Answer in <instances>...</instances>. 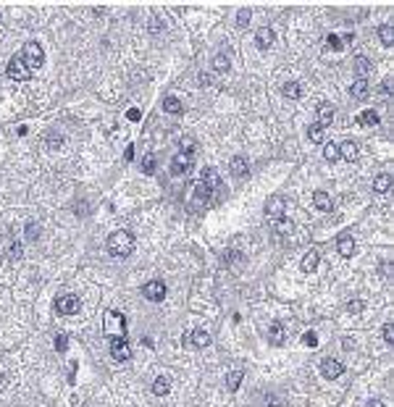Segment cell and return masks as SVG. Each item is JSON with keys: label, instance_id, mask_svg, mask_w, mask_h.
<instances>
[{"label": "cell", "instance_id": "obj_15", "mask_svg": "<svg viewBox=\"0 0 394 407\" xmlns=\"http://www.w3.org/2000/svg\"><path fill=\"white\" fill-rule=\"evenodd\" d=\"M337 147H339V158H344V160H358V155H360L358 142L355 140H344L342 145H337Z\"/></svg>", "mask_w": 394, "mask_h": 407}, {"label": "cell", "instance_id": "obj_35", "mask_svg": "<svg viewBox=\"0 0 394 407\" xmlns=\"http://www.w3.org/2000/svg\"><path fill=\"white\" fill-rule=\"evenodd\" d=\"M24 232H27L29 239H40V224H37V221H27Z\"/></svg>", "mask_w": 394, "mask_h": 407}, {"label": "cell", "instance_id": "obj_36", "mask_svg": "<svg viewBox=\"0 0 394 407\" xmlns=\"http://www.w3.org/2000/svg\"><path fill=\"white\" fill-rule=\"evenodd\" d=\"M5 258H8V260H19L21 258V242H11L8 250H5Z\"/></svg>", "mask_w": 394, "mask_h": 407}, {"label": "cell", "instance_id": "obj_30", "mask_svg": "<svg viewBox=\"0 0 394 407\" xmlns=\"http://www.w3.org/2000/svg\"><path fill=\"white\" fill-rule=\"evenodd\" d=\"M213 68H216V71H229V68H231L229 56H226V53H218V56L213 58Z\"/></svg>", "mask_w": 394, "mask_h": 407}, {"label": "cell", "instance_id": "obj_41", "mask_svg": "<svg viewBox=\"0 0 394 407\" xmlns=\"http://www.w3.org/2000/svg\"><path fill=\"white\" fill-rule=\"evenodd\" d=\"M66 347H69V336H66V334H58V336H56V349H58V352H66Z\"/></svg>", "mask_w": 394, "mask_h": 407}, {"label": "cell", "instance_id": "obj_1", "mask_svg": "<svg viewBox=\"0 0 394 407\" xmlns=\"http://www.w3.org/2000/svg\"><path fill=\"white\" fill-rule=\"evenodd\" d=\"M132 250H134V236L124 232V229H118V232H113L108 236V252L113 258H126L132 255Z\"/></svg>", "mask_w": 394, "mask_h": 407}, {"label": "cell", "instance_id": "obj_31", "mask_svg": "<svg viewBox=\"0 0 394 407\" xmlns=\"http://www.w3.org/2000/svg\"><path fill=\"white\" fill-rule=\"evenodd\" d=\"M45 145H48L50 150H58L60 145H63V137H60L58 132H53V129H50V132L45 134Z\"/></svg>", "mask_w": 394, "mask_h": 407}, {"label": "cell", "instance_id": "obj_9", "mask_svg": "<svg viewBox=\"0 0 394 407\" xmlns=\"http://www.w3.org/2000/svg\"><path fill=\"white\" fill-rule=\"evenodd\" d=\"M344 373V365L339 363V360H334V357H326L323 363H321V376L323 378H339V376Z\"/></svg>", "mask_w": 394, "mask_h": 407}, {"label": "cell", "instance_id": "obj_20", "mask_svg": "<svg viewBox=\"0 0 394 407\" xmlns=\"http://www.w3.org/2000/svg\"><path fill=\"white\" fill-rule=\"evenodd\" d=\"M313 205H315L318 210H323V213H329L331 208H334V203H331V197L326 195V192H321V189H318V192H313Z\"/></svg>", "mask_w": 394, "mask_h": 407}, {"label": "cell", "instance_id": "obj_48", "mask_svg": "<svg viewBox=\"0 0 394 407\" xmlns=\"http://www.w3.org/2000/svg\"><path fill=\"white\" fill-rule=\"evenodd\" d=\"M368 407H386V405L381 402V399H370V402H368Z\"/></svg>", "mask_w": 394, "mask_h": 407}, {"label": "cell", "instance_id": "obj_11", "mask_svg": "<svg viewBox=\"0 0 394 407\" xmlns=\"http://www.w3.org/2000/svg\"><path fill=\"white\" fill-rule=\"evenodd\" d=\"M229 171H231L234 179H247V176H250V163H247V158L234 155L231 163H229Z\"/></svg>", "mask_w": 394, "mask_h": 407}, {"label": "cell", "instance_id": "obj_5", "mask_svg": "<svg viewBox=\"0 0 394 407\" xmlns=\"http://www.w3.org/2000/svg\"><path fill=\"white\" fill-rule=\"evenodd\" d=\"M286 216V200L281 195H274V197H268L266 200V218L268 221H281Z\"/></svg>", "mask_w": 394, "mask_h": 407}, {"label": "cell", "instance_id": "obj_33", "mask_svg": "<svg viewBox=\"0 0 394 407\" xmlns=\"http://www.w3.org/2000/svg\"><path fill=\"white\" fill-rule=\"evenodd\" d=\"M140 168H142V174H145V176H153L155 174V155H145Z\"/></svg>", "mask_w": 394, "mask_h": 407}, {"label": "cell", "instance_id": "obj_13", "mask_svg": "<svg viewBox=\"0 0 394 407\" xmlns=\"http://www.w3.org/2000/svg\"><path fill=\"white\" fill-rule=\"evenodd\" d=\"M315 113H318V121H315V124L323 126V129L329 126L331 121H334V105H331V103H321V105L315 108Z\"/></svg>", "mask_w": 394, "mask_h": 407}, {"label": "cell", "instance_id": "obj_45", "mask_svg": "<svg viewBox=\"0 0 394 407\" xmlns=\"http://www.w3.org/2000/svg\"><path fill=\"white\" fill-rule=\"evenodd\" d=\"M381 92H384V95H389V92H392V79H384L381 82Z\"/></svg>", "mask_w": 394, "mask_h": 407}, {"label": "cell", "instance_id": "obj_29", "mask_svg": "<svg viewBox=\"0 0 394 407\" xmlns=\"http://www.w3.org/2000/svg\"><path fill=\"white\" fill-rule=\"evenodd\" d=\"M308 137H310V142L321 145V142H323V137H326V132H323V126H318V124H310V126H308Z\"/></svg>", "mask_w": 394, "mask_h": 407}, {"label": "cell", "instance_id": "obj_24", "mask_svg": "<svg viewBox=\"0 0 394 407\" xmlns=\"http://www.w3.org/2000/svg\"><path fill=\"white\" fill-rule=\"evenodd\" d=\"M358 124L360 126H378V113L376 111H360L358 113Z\"/></svg>", "mask_w": 394, "mask_h": 407}, {"label": "cell", "instance_id": "obj_28", "mask_svg": "<svg viewBox=\"0 0 394 407\" xmlns=\"http://www.w3.org/2000/svg\"><path fill=\"white\" fill-rule=\"evenodd\" d=\"M242 378H245V373H242V371H231L229 376H226V386H229V391H237L242 386Z\"/></svg>", "mask_w": 394, "mask_h": 407}, {"label": "cell", "instance_id": "obj_12", "mask_svg": "<svg viewBox=\"0 0 394 407\" xmlns=\"http://www.w3.org/2000/svg\"><path fill=\"white\" fill-rule=\"evenodd\" d=\"M184 344H189V347H208V344H210V334L202 331V328H197V331H189V334L184 336Z\"/></svg>", "mask_w": 394, "mask_h": 407}, {"label": "cell", "instance_id": "obj_10", "mask_svg": "<svg viewBox=\"0 0 394 407\" xmlns=\"http://www.w3.org/2000/svg\"><path fill=\"white\" fill-rule=\"evenodd\" d=\"M274 42H276V34H274V29H271V27H260V29L255 32V45H257V50H268Z\"/></svg>", "mask_w": 394, "mask_h": 407}, {"label": "cell", "instance_id": "obj_18", "mask_svg": "<svg viewBox=\"0 0 394 407\" xmlns=\"http://www.w3.org/2000/svg\"><path fill=\"white\" fill-rule=\"evenodd\" d=\"M210 197H213V189L205 187L202 181H197L195 184V205H208Z\"/></svg>", "mask_w": 394, "mask_h": 407}, {"label": "cell", "instance_id": "obj_16", "mask_svg": "<svg viewBox=\"0 0 394 407\" xmlns=\"http://www.w3.org/2000/svg\"><path fill=\"white\" fill-rule=\"evenodd\" d=\"M200 181L205 184V187H210V189H221V176H218V171L216 168H202V174H200Z\"/></svg>", "mask_w": 394, "mask_h": 407}, {"label": "cell", "instance_id": "obj_43", "mask_svg": "<svg viewBox=\"0 0 394 407\" xmlns=\"http://www.w3.org/2000/svg\"><path fill=\"white\" fill-rule=\"evenodd\" d=\"M302 342H305V347H315V344H318V336H315V331H305V336H302Z\"/></svg>", "mask_w": 394, "mask_h": 407}, {"label": "cell", "instance_id": "obj_39", "mask_svg": "<svg viewBox=\"0 0 394 407\" xmlns=\"http://www.w3.org/2000/svg\"><path fill=\"white\" fill-rule=\"evenodd\" d=\"M326 45H329L331 50H342V48H344V45H342V40H339L337 34H329V37H326Z\"/></svg>", "mask_w": 394, "mask_h": 407}, {"label": "cell", "instance_id": "obj_23", "mask_svg": "<svg viewBox=\"0 0 394 407\" xmlns=\"http://www.w3.org/2000/svg\"><path fill=\"white\" fill-rule=\"evenodd\" d=\"M373 189L378 195H386V192L392 189V174H378L376 181H373Z\"/></svg>", "mask_w": 394, "mask_h": 407}, {"label": "cell", "instance_id": "obj_7", "mask_svg": "<svg viewBox=\"0 0 394 407\" xmlns=\"http://www.w3.org/2000/svg\"><path fill=\"white\" fill-rule=\"evenodd\" d=\"M142 294H145L147 302H161V299L166 297V284H163L161 279L147 281L145 287H142Z\"/></svg>", "mask_w": 394, "mask_h": 407}, {"label": "cell", "instance_id": "obj_6", "mask_svg": "<svg viewBox=\"0 0 394 407\" xmlns=\"http://www.w3.org/2000/svg\"><path fill=\"white\" fill-rule=\"evenodd\" d=\"M79 308H82L79 299L71 297V294H63V297L56 299V313H58V316H77Z\"/></svg>", "mask_w": 394, "mask_h": 407}, {"label": "cell", "instance_id": "obj_14", "mask_svg": "<svg viewBox=\"0 0 394 407\" xmlns=\"http://www.w3.org/2000/svg\"><path fill=\"white\" fill-rule=\"evenodd\" d=\"M318 260H321V252H318V250H308V252H305V258L300 260V268H302V273H315V268H318Z\"/></svg>", "mask_w": 394, "mask_h": 407}, {"label": "cell", "instance_id": "obj_46", "mask_svg": "<svg viewBox=\"0 0 394 407\" xmlns=\"http://www.w3.org/2000/svg\"><path fill=\"white\" fill-rule=\"evenodd\" d=\"M126 116H129V121H137V118H140V111H137V108H132V111L126 113Z\"/></svg>", "mask_w": 394, "mask_h": 407}, {"label": "cell", "instance_id": "obj_19", "mask_svg": "<svg viewBox=\"0 0 394 407\" xmlns=\"http://www.w3.org/2000/svg\"><path fill=\"white\" fill-rule=\"evenodd\" d=\"M352 68H355V74H358V79H366L373 66H370V60H368L366 56H358V58L352 60Z\"/></svg>", "mask_w": 394, "mask_h": 407}, {"label": "cell", "instance_id": "obj_44", "mask_svg": "<svg viewBox=\"0 0 394 407\" xmlns=\"http://www.w3.org/2000/svg\"><path fill=\"white\" fill-rule=\"evenodd\" d=\"M150 32H153V34L163 32V21H161V19H153V24H150Z\"/></svg>", "mask_w": 394, "mask_h": 407}, {"label": "cell", "instance_id": "obj_3", "mask_svg": "<svg viewBox=\"0 0 394 407\" xmlns=\"http://www.w3.org/2000/svg\"><path fill=\"white\" fill-rule=\"evenodd\" d=\"M21 58H24V63L29 68H40L45 63V53H42V45L40 42H34V40H29L24 42V50H21Z\"/></svg>", "mask_w": 394, "mask_h": 407}, {"label": "cell", "instance_id": "obj_49", "mask_svg": "<svg viewBox=\"0 0 394 407\" xmlns=\"http://www.w3.org/2000/svg\"><path fill=\"white\" fill-rule=\"evenodd\" d=\"M200 84H210V74H200Z\"/></svg>", "mask_w": 394, "mask_h": 407}, {"label": "cell", "instance_id": "obj_37", "mask_svg": "<svg viewBox=\"0 0 394 407\" xmlns=\"http://www.w3.org/2000/svg\"><path fill=\"white\" fill-rule=\"evenodd\" d=\"M363 308H366V302H363V299H352V302H347V313H350V316L363 313Z\"/></svg>", "mask_w": 394, "mask_h": 407}, {"label": "cell", "instance_id": "obj_27", "mask_svg": "<svg viewBox=\"0 0 394 407\" xmlns=\"http://www.w3.org/2000/svg\"><path fill=\"white\" fill-rule=\"evenodd\" d=\"M268 339H271V344H281V342H284V326H281V323H271Z\"/></svg>", "mask_w": 394, "mask_h": 407}, {"label": "cell", "instance_id": "obj_40", "mask_svg": "<svg viewBox=\"0 0 394 407\" xmlns=\"http://www.w3.org/2000/svg\"><path fill=\"white\" fill-rule=\"evenodd\" d=\"M237 24H239V27H247V24H250V8L237 11Z\"/></svg>", "mask_w": 394, "mask_h": 407}, {"label": "cell", "instance_id": "obj_26", "mask_svg": "<svg viewBox=\"0 0 394 407\" xmlns=\"http://www.w3.org/2000/svg\"><path fill=\"white\" fill-rule=\"evenodd\" d=\"M378 40H381V45H386V48L394 42V29H392V24H381V27H378Z\"/></svg>", "mask_w": 394, "mask_h": 407}, {"label": "cell", "instance_id": "obj_38", "mask_svg": "<svg viewBox=\"0 0 394 407\" xmlns=\"http://www.w3.org/2000/svg\"><path fill=\"white\" fill-rule=\"evenodd\" d=\"M274 229H276L279 234H289L292 232V221L289 218H281V221H276V224H274Z\"/></svg>", "mask_w": 394, "mask_h": 407}, {"label": "cell", "instance_id": "obj_32", "mask_svg": "<svg viewBox=\"0 0 394 407\" xmlns=\"http://www.w3.org/2000/svg\"><path fill=\"white\" fill-rule=\"evenodd\" d=\"M284 95L289 97V100H297L302 95V87H300L297 82H289V84H284Z\"/></svg>", "mask_w": 394, "mask_h": 407}, {"label": "cell", "instance_id": "obj_25", "mask_svg": "<svg viewBox=\"0 0 394 407\" xmlns=\"http://www.w3.org/2000/svg\"><path fill=\"white\" fill-rule=\"evenodd\" d=\"M163 111H166V113H173V116H176V113L184 111V105H181V100H179L176 95H169V97L163 100Z\"/></svg>", "mask_w": 394, "mask_h": 407}, {"label": "cell", "instance_id": "obj_17", "mask_svg": "<svg viewBox=\"0 0 394 407\" xmlns=\"http://www.w3.org/2000/svg\"><path fill=\"white\" fill-rule=\"evenodd\" d=\"M337 250H339V255H344V258L355 255V239H352L350 234H339V239H337Z\"/></svg>", "mask_w": 394, "mask_h": 407}, {"label": "cell", "instance_id": "obj_47", "mask_svg": "<svg viewBox=\"0 0 394 407\" xmlns=\"http://www.w3.org/2000/svg\"><path fill=\"white\" fill-rule=\"evenodd\" d=\"M339 40H342V45H344V42H352V40H355V34H352V32H347L344 37H339Z\"/></svg>", "mask_w": 394, "mask_h": 407}, {"label": "cell", "instance_id": "obj_22", "mask_svg": "<svg viewBox=\"0 0 394 407\" xmlns=\"http://www.w3.org/2000/svg\"><path fill=\"white\" fill-rule=\"evenodd\" d=\"M368 89H370V87H368L366 79H355V82L350 84V95H352L355 100H363V97L368 95Z\"/></svg>", "mask_w": 394, "mask_h": 407}, {"label": "cell", "instance_id": "obj_8", "mask_svg": "<svg viewBox=\"0 0 394 407\" xmlns=\"http://www.w3.org/2000/svg\"><path fill=\"white\" fill-rule=\"evenodd\" d=\"M111 357L118 360V363H126V360L132 357V347H129V342L124 336H118V339L111 342Z\"/></svg>", "mask_w": 394, "mask_h": 407}, {"label": "cell", "instance_id": "obj_2", "mask_svg": "<svg viewBox=\"0 0 394 407\" xmlns=\"http://www.w3.org/2000/svg\"><path fill=\"white\" fill-rule=\"evenodd\" d=\"M192 163H195V147H192V142H187V147H181L171 160V176L187 174L192 168Z\"/></svg>", "mask_w": 394, "mask_h": 407}, {"label": "cell", "instance_id": "obj_34", "mask_svg": "<svg viewBox=\"0 0 394 407\" xmlns=\"http://www.w3.org/2000/svg\"><path fill=\"white\" fill-rule=\"evenodd\" d=\"M323 158L329 160V163H334V160H339V147H337L334 142H329V145H326V147H323Z\"/></svg>", "mask_w": 394, "mask_h": 407}, {"label": "cell", "instance_id": "obj_42", "mask_svg": "<svg viewBox=\"0 0 394 407\" xmlns=\"http://www.w3.org/2000/svg\"><path fill=\"white\" fill-rule=\"evenodd\" d=\"M381 334H384V339L386 342H394V323H384V328H381Z\"/></svg>", "mask_w": 394, "mask_h": 407}, {"label": "cell", "instance_id": "obj_21", "mask_svg": "<svg viewBox=\"0 0 394 407\" xmlns=\"http://www.w3.org/2000/svg\"><path fill=\"white\" fill-rule=\"evenodd\" d=\"M171 391V381H169V376H158V378L153 381V394L155 397H166Z\"/></svg>", "mask_w": 394, "mask_h": 407}, {"label": "cell", "instance_id": "obj_4", "mask_svg": "<svg viewBox=\"0 0 394 407\" xmlns=\"http://www.w3.org/2000/svg\"><path fill=\"white\" fill-rule=\"evenodd\" d=\"M5 74H8L13 82H27L29 76H32V68L24 63V58H21V56H13L8 60V66H5Z\"/></svg>", "mask_w": 394, "mask_h": 407}]
</instances>
